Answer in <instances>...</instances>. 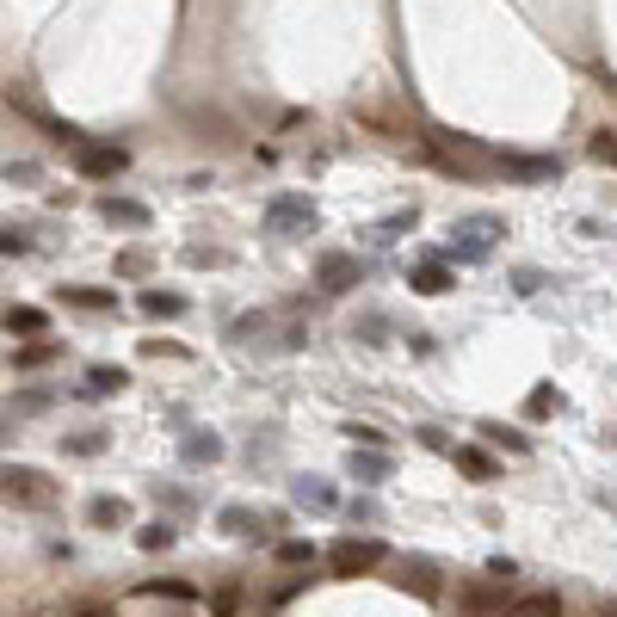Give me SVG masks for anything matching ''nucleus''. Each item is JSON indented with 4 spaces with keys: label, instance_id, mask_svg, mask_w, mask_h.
I'll return each instance as SVG.
<instances>
[{
    "label": "nucleus",
    "instance_id": "obj_32",
    "mask_svg": "<svg viewBox=\"0 0 617 617\" xmlns=\"http://www.w3.org/2000/svg\"><path fill=\"white\" fill-rule=\"evenodd\" d=\"M482 439H494V445H506V451H531V439H525V432H506V426H482Z\"/></svg>",
    "mask_w": 617,
    "mask_h": 617
},
{
    "label": "nucleus",
    "instance_id": "obj_11",
    "mask_svg": "<svg viewBox=\"0 0 617 617\" xmlns=\"http://www.w3.org/2000/svg\"><path fill=\"white\" fill-rule=\"evenodd\" d=\"M451 284H457V272H451V260H439V253L414 266V290H420V297H445Z\"/></svg>",
    "mask_w": 617,
    "mask_h": 617
},
{
    "label": "nucleus",
    "instance_id": "obj_23",
    "mask_svg": "<svg viewBox=\"0 0 617 617\" xmlns=\"http://www.w3.org/2000/svg\"><path fill=\"white\" fill-rule=\"evenodd\" d=\"M457 469H469L476 482H494V476H500L494 457H488V451H476V445H457Z\"/></svg>",
    "mask_w": 617,
    "mask_h": 617
},
{
    "label": "nucleus",
    "instance_id": "obj_27",
    "mask_svg": "<svg viewBox=\"0 0 617 617\" xmlns=\"http://www.w3.org/2000/svg\"><path fill=\"white\" fill-rule=\"evenodd\" d=\"M278 562H284V568H309V562H315V543H303V537L278 543Z\"/></svg>",
    "mask_w": 617,
    "mask_h": 617
},
{
    "label": "nucleus",
    "instance_id": "obj_31",
    "mask_svg": "<svg viewBox=\"0 0 617 617\" xmlns=\"http://www.w3.org/2000/svg\"><path fill=\"white\" fill-rule=\"evenodd\" d=\"M50 408V389H19L13 395V414H44Z\"/></svg>",
    "mask_w": 617,
    "mask_h": 617
},
{
    "label": "nucleus",
    "instance_id": "obj_15",
    "mask_svg": "<svg viewBox=\"0 0 617 617\" xmlns=\"http://www.w3.org/2000/svg\"><path fill=\"white\" fill-rule=\"evenodd\" d=\"M290 494H297V506H309V513H334V506H340L334 482H321V476H303V482L290 488Z\"/></svg>",
    "mask_w": 617,
    "mask_h": 617
},
{
    "label": "nucleus",
    "instance_id": "obj_26",
    "mask_svg": "<svg viewBox=\"0 0 617 617\" xmlns=\"http://www.w3.org/2000/svg\"><path fill=\"white\" fill-rule=\"evenodd\" d=\"M136 593H142V599H155V593H167V599H198L192 580H142Z\"/></svg>",
    "mask_w": 617,
    "mask_h": 617
},
{
    "label": "nucleus",
    "instance_id": "obj_19",
    "mask_svg": "<svg viewBox=\"0 0 617 617\" xmlns=\"http://www.w3.org/2000/svg\"><path fill=\"white\" fill-rule=\"evenodd\" d=\"M179 457L186 463H216L223 457V439H216V432H186V439H179Z\"/></svg>",
    "mask_w": 617,
    "mask_h": 617
},
{
    "label": "nucleus",
    "instance_id": "obj_30",
    "mask_svg": "<svg viewBox=\"0 0 617 617\" xmlns=\"http://www.w3.org/2000/svg\"><path fill=\"white\" fill-rule=\"evenodd\" d=\"M346 439H352V445H365V451H383V445H389V432H383V426H358V420H352V426H346Z\"/></svg>",
    "mask_w": 617,
    "mask_h": 617
},
{
    "label": "nucleus",
    "instance_id": "obj_21",
    "mask_svg": "<svg viewBox=\"0 0 617 617\" xmlns=\"http://www.w3.org/2000/svg\"><path fill=\"white\" fill-rule=\"evenodd\" d=\"M44 328H50L44 309H31V303H13V309H7V334H44Z\"/></svg>",
    "mask_w": 617,
    "mask_h": 617
},
{
    "label": "nucleus",
    "instance_id": "obj_13",
    "mask_svg": "<svg viewBox=\"0 0 617 617\" xmlns=\"http://www.w3.org/2000/svg\"><path fill=\"white\" fill-rule=\"evenodd\" d=\"M62 303L68 309H93V315H118L112 290H93V284H62Z\"/></svg>",
    "mask_w": 617,
    "mask_h": 617
},
{
    "label": "nucleus",
    "instance_id": "obj_17",
    "mask_svg": "<svg viewBox=\"0 0 617 617\" xmlns=\"http://www.w3.org/2000/svg\"><path fill=\"white\" fill-rule=\"evenodd\" d=\"M124 383H130V371H124V365H93V371H87V383H81V395H93V402H99V395H118Z\"/></svg>",
    "mask_w": 617,
    "mask_h": 617
},
{
    "label": "nucleus",
    "instance_id": "obj_6",
    "mask_svg": "<svg viewBox=\"0 0 617 617\" xmlns=\"http://www.w3.org/2000/svg\"><path fill=\"white\" fill-rule=\"evenodd\" d=\"M130 167V149H118V142H81L75 149V173L81 179H118Z\"/></svg>",
    "mask_w": 617,
    "mask_h": 617
},
{
    "label": "nucleus",
    "instance_id": "obj_25",
    "mask_svg": "<svg viewBox=\"0 0 617 617\" xmlns=\"http://www.w3.org/2000/svg\"><path fill=\"white\" fill-rule=\"evenodd\" d=\"M173 537H179V531H173L167 519H155V525L136 531V550H173Z\"/></svg>",
    "mask_w": 617,
    "mask_h": 617
},
{
    "label": "nucleus",
    "instance_id": "obj_22",
    "mask_svg": "<svg viewBox=\"0 0 617 617\" xmlns=\"http://www.w3.org/2000/svg\"><path fill=\"white\" fill-rule=\"evenodd\" d=\"M216 525H223L229 537H253V531H260V513H253V506H223Z\"/></svg>",
    "mask_w": 617,
    "mask_h": 617
},
{
    "label": "nucleus",
    "instance_id": "obj_9",
    "mask_svg": "<svg viewBox=\"0 0 617 617\" xmlns=\"http://www.w3.org/2000/svg\"><path fill=\"white\" fill-rule=\"evenodd\" d=\"M500 173L519 179V186H543V179H562L556 155H500Z\"/></svg>",
    "mask_w": 617,
    "mask_h": 617
},
{
    "label": "nucleus",
    "instance_id": "obj_2",
    "mask_svg": "<svg viewBox=\"0 0 617 617\" xmlns=\"http://www.w3.org/2000/svg\"><path fill=\"white\" fill-rule=\"evenodd\" d=\"M426 149H432V161H439L445 173H500V155L494 149H482V142H469V136H432L426 142Z\"/></svg>",
    "mask_w": 617,
    "mask_h": 617
},
{
    "label": "nucleus",
    "instance_id": "obj_42",
    "mask_svg": "<svg viewBox=\"0 0 617 617\" xmlns=\"http://www.w3.org/2000/svg\"><path fill=\"white\" fill-rule=\"evenodd\" d=\"M611 617H617V611H611Z\"/></svg>",
    "mask_w": 617,
    "mask_h": 617
},
{
    "label": "nucleus",
    "instance_id": "obj_16",
    "mask_svg": "<svg viewBox=\"0 0 617 617\" xmlns=\"http://www.w3.org/2000/svg\"><path fill=\"white\" fill-rule=\"evenodd\" d=\"M136 309L155 315V321H173V315H186V297H179V290H142Z\"/></svg>",
    "mask_w": 617,
    "mask_h": 617
},
{
    "label": "nucleus",
    "instance_id": "obj_33",
    "mask_svg": "<svg viewBox=\"0 0 617 617\" xmlns=\"http://www.w3.org/2000/svg\"><path fill=\"white\" fill-rule=\"evenodd\" d=\"M587 155H593L599 167H617V136H605V130H599V136L587 142Z\"/></svg>",
    "mask_w": 617,
    "mask_h": 617
},
{
    "label": "nucleus",
    "instance_id": "obj_41",
    "mask_svg": "<svg viewBox=\"0 0 617 617\" xmlns=\"http://www.w3.org/2000/svg\"><path fill=\"white\" fill-rule=\"evenodd\" d=\"M81 617H112V611H105V605H87V611H81Z\"/></svg>",
    "mask_w": 617,
    "mask_h": 617
},
{
    "label": "nucleus",
    "instance_id": "obj_36",
    "mask_svg": "<svg viewBox=\"0 0 617 617\" xmlns=\"http://www.w3.org/2000/svg\"><path fill=\"white\" fill-rule=\"evenodd\" d=\"M229 253L223 247H186V266H223Z\"/></svg>",
    "mask_w": 617,
    "mask_h": 617
},
{
    "label": "nucleus",
    "instance_id": "obj_20",
    "mask_svg": "<svg viewBox=\"0 0 617 617\" xmlns=\"http://www.w3.org/2000/svg\"><path fill=\"white\" fill-rule=\"evenodd\" d=\"M105 445H112V432H99V426H81V432H68V439H62L68 457H99Z\"/></svg>",
    "mask_w": 617,
    "mask_h": 617
},
{
    "label": "nucleus",
    "instance_id": "obj_39",
    "mask_svg": "<svg viewBox=\"0 0 617 617\" xmlns=\"http://www.w3.org/2000/svg\"><path fill=\"white\" fill-rule=\"evenodd\" d=\"M488 574H494V580H513L519 562H513V556H488Z\"/></svg>",
    "mask_w": 617,
    "mask_h": 617
},
{
    "label": "nucleus",
    "instance_id": "obj_14",
    "mask_svg": "<svg viewBox=\"0 0 617 617\" xmlns=\"http://www.w3.org/2000/svg\"><path fill=\"white\" fill-rule=\"evenodd\" d=\"M99 216L118 229H149V204H136V198H99Z\"/></svg>",
    "mask_w": 617,
    "mask_h": 617
},
{
    "label": "nucleus",
    "instance_id": "obj_3",
    "mask_svg": "<svg viewBox=\"0 0 617 617\" xmlns=\"http://www.w3.org/2000/svg\"><path fill=\"white\" fill-rule=\"evenodd\" d=\"M315 229V204L303 192H278L266 204V235H309Z\"/></svg>",
    "mask_w": 617,
    "mask_h": 617
},
{
    "label": "nucleus",
    "instance_id": "obj_35",
    "mask_svg": "<svg viewBox=\"0 0 617 617\" xmlns=\"http://www.w3.org/2000/svg\"><path fill=\"white\" fill-rule=\"evenodd\" d=\"M402 229H414V204H408V210H395L389 223H377V235H383V241H395V235H402Z\"/></svg>",
    "mask_w": 617,
    "mask_h": 617
},
{
    "label": "nucleus",
    "instance_id": "obj_4",
    "mask_svg": "<svg viewBox=\"0 0 617 617\" xmlns=\"http://www.w3.org/2000/svg\"><path fill=\"white\" fill-rule=\"evenodd\" d=\"M377 562H383V543L377 537H346V543H334V556H328L334 580H358V574H371Z\"/></svg>",
    "mask_w": 617,
    "mask_h": 617
},
{
    "label": "nucleus",
    "instance_id": "obj_28",
    "mask_svg": "<svg viewBox=\"0 0 617 617\" xmlns=\"http://www.w3.org/2000/svg\"><path fill=\"white\" fill-rule=\"evenodd\" d=\"M346 519H352V525H377V519H383V506H377L371 494H358V500H346Z\"/></svg>",
    "mask_w": 617,
    "mask_h": 617
},
{
    "label": "nucleus",
    "instance_id": "obj_1",
    "mask_svg": "<svg viewBox=\"0 0 617 617\" xmlns=\"http://www.w3.org/2000/svg\"><path fill=\"white\" fill-rule=\"evenodd\" d=\"M506 235V223H500V216H457V223H451V247L439 253V260H463V266H476V260H488V253H494V241Z\"/></svg>",
    "mask_w": 617,
    "mask_h": 617
},
{
    "label": "nucleus",
    "instance_id": "obj_8",
    "mask_svg": "<svg viewBox=\"0 0 617 617\" xmlns=\"http://www.w3.org/2000/svg\"><path fill=\"white\" fill-rule=\"evenodd\" d=\"M358 278H365V266H358L352 253H321V260H315V284L328 290V297H346Z\"/></svg>",
    "mask_w": 617,
    "mask_h": 617
},
{
    "label": "nucleus",
    "instance_id": "obj_7",
    "mask_svg": "<svg viewBox=\"0 0 617 617\" xmlns=\"http://www.w3.org/2000/svg\"><path fill=\"white\" fill-rule=\"evenodd\" d=\"M457 611L463 617H500L506 611V580H469V587H457Z\"/></svg>",
    "mask_w": 617,
    "mask_h": 617
},
{
    "label": "nucleus",
    "instance_id": "obj_38",
    "mask_svg": "<svg viewBox=\"0 0 617 617\" xmlns=\"http://www.w3.org/2000/svg\"><path fill=\"white\" fill-rule=\"evenodd\" d=\"M0 253H7V260H13V253H25V229H13V223L0 229Z\"/></svg>",
    "mask_w": 617,
    "mask_h": 617
},
{
    "label": "nucleus",
    "instance_id": "obj_40",
    "mask_svg": "<svg viewBox=\"0 0 617 617\" xmlns=\"http://www.w3.org/2000/svg\"><path fill=\"white\" fill-rule=\"evenodd\" d=\"M513 284L525 290V297H537V290H543V272H531V266H525V272H513Z\"/></svg>",
    "mask_w": 617,
    "mask_h": 617
},
{
    "label": "nucleus",
    "instance_id": "obj_24",
    "mask_svg": "<svg viewBox=\"0 0 617 617\" xmlns=\"http://www.w3.org/2000/svg\"><path fill=\"white\" fill-rule=\"evenodd\" d=\"M513 617H562V599H556V593H525V599L513 605Z\"/></svg>",
    "mask_w": 617,
    "mask_h": 617
},
{
    "label": "nucleus",
    "instance_id": "obj_10",
    "mask_svg": "<svg viewBox=\"0 0 617 617\" xmlns=\"http://www.w3.org/2000/svg\"><path fill=\"white\" fill-rule=\"evenodd\" d=\"M395 587L414 593V599H439V568L420 562V556H402V562H395Z\"/></svg>",
    "mask_w": 617,
    "mask_h": 617
},
{
    "label": "nucleus",
    "instance_id": "obj_37",
    "mask_svg": "<svg viewBox=\"0 0 617 617\" xmlns=\"http://www.w3.org/2000/svg\"><path fill=\"white\" fill-rule=\"evenodd\" d=\"M556 408V389H531V402H525V414L531 420H543V414H550Z\"/></svg>",
    "mask_w": 617,
    "mask_h": 617
},
{
    "label": "nucleus",
    "instance_id": "obj_29",
    "mask_svg": "<svg viewBox=\"0 0 617 617\" xmlns=\"http://www.w3.org/2000/svg\"><path fill=\"white\" fill-rule=\"evenodd\" d=\"M56 358V346H19L13 352V371H38V365H50Z\"/></svg>",
    "mask_w": 617,
    "mask_h": 617
},
{
    "label": "nucleus",
    "instance_id": "obj_12",
    "mask_svg": "<svg viewBox=\"0 0 617 617\" xmlns=\"http://www.w3.org/2000/svg\"><path fill=\"white\" fill-rule=\"evenodd\" d=\"M87 525H99V531L130 525V500H118V494H93V500H87Z\"/></svg>",
    "mask_w": 617,
    "mask_h": 617
},
{
    "label": "nucleus",
    "instance_id": "obj_5",
    "mask_svg": "<svg viewBox=\"0 0 617 617\" xmlns=\"http://www.w3.org/2000/svg\"><path fill=\"white\" fill-rule=\"evenodd\" d=\"M0 482H7L13 506H50L56 500V482L44 476V469H31V463H7V476H0Z\"/></svg>",
    "mask_w": 617,
    "mask_h": 617
},
{
    "label": "nucleus",
    "instance_id": "obj_18",
    "mask_svg": "<svg viewBox=\"0 0 617 617\" xmlns=\"http://www.w3.org/2000/svg\"><path fill=\"white\" fill-rule=\"evenodd\" d=\"M346 469H352L358 482H383V476H389V457H383V451H365V445H352Z\"/></svg>",
    "mask_w": 617,
    "mask_h": 617
},
{
    "label": "nucleus",
    "instance_id": "obj_34",
    "mask_svg": "<svg viewBox=\"0 0 617 617\" xmlns=\"http://www.w3.org/2000/svg\"><path fill=\"white\" fill-rule=\"evenodd\" d=\"M149 266H155V260H149V247H130L124 260H118V272H124V278H142Z\"/></svg>",
    "mask_w": 617,
    "mask_h": 617
}]
</instances>
